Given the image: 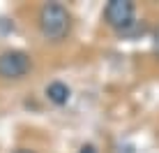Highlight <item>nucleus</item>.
Returning a JSON list of instances; mask_svg holds the SVG:
<instances>
[{
    "label": "nucleus",
    "mask_w": 159,
    "mask_h": 153,
    "mask_svg": "<svg viewBox=\"0 0 159 153\" xmlns=\"http://www.w3.org/2000/svg\"><path fill=\"white\" fill-rule=\"evenodd\" d=\"M69 12L58 2H46L39 9V32L48 42H60L69 32Z\"/></svg>",
    "instance_id": "f257e3e1"
},
{
    "label": "nucleus",
    "mask_w": 159,
    "mask_h": 153,
    "mask_svg": "<svg viewBox=\"0 0 159 153\" xmlns=\"http://www.w3.org/2000/svg\"><path fill=\"white\" fill-rule=\"evenodd\" d=\"M134 14H136V7H134V2H129V0H111V2L106 5V9H104L106 23L111 26V28H116L120 35L127 32L131 26H136Z\"/></svg>",
    "instance_id": "f03ea898"
},
{
    "label": "nucleus",
    "mask_w": 159,
    "mask_h": 153,
    "mask_svg": "<svg viewBox=\"0 0 159 153\" xmlns=\"http://www.w3.org/2000/svg\"><path fill=\"white\" fill-rule=\"evenodd\" d=\"M30 70V56L25 51H5L0 53V76L2 79H21Z\"/></svg>",
    "instance_id": "7ed1b4c3"
},
{
    "label": "nucleus",
    "mask_w": 159,
    "mask_h": 153,
    "mask_svg": "<svg viewBox=\"0 0 159 153\" xmlns=\"http://www.w3.org/2000/svg\"><path fill=\"white\" fill-rule=\"evenodd\" d=\"M69 95H72V93H69V86L62 84V81H53V84L46 86V97H48V102H53L56 107L67 105Z\"/></svg>",
    "instance_id": "20e7f679"
},
{
    "label": "nucleus",
    "mask_w": 159,
    "mask_h": 153,
    "mask_svg": "<svg viewBox=\"0 0 159 153\" xmlns=\"http://www.w3.org/2000/svg\"><path fill=\"white\" fill-rule=\"evenodd\" d=\"M79 153H97V149H95L92 144H83V146L79 149Z\"/></svg>",
    "instance_id": "39448f33"
},
{
    "label": "nucleus",
    "mask_w": 159,
    "mask_h": 153,
    "mask_svg": "<svg viewBox=\"0 0 159 153\" xmlns=\"http://www.w3.org/2000/svg\"><path fill=\"white\" fill-rule=\"evenodd\" d=\"M155 51L159 53V28L155 30Z\"/></svg>",
    "instance_id": "423d86ee"
},
{
    "label": "nucleus",
    "mask_w": 159,
    "mask_h": 153,
    "mask_svg": "<svg viewBox=\"0 0 159 153\" xmlns=\"http://www.w3.org/2000/svg\"><path fill=\"white\" fill-rule=\"evenodd\" d=\"M12 153H35V151H30V149H16V151H12Z\"/></svg>",
    "instance_id": "0eeeda50"
}]
</instances>
